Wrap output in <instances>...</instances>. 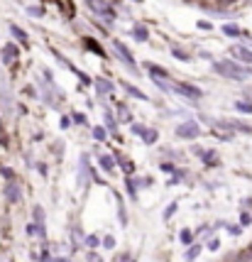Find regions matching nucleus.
I'll return each instance as SVG.
<instances>
[{
	"label": "nucleus",
	"mask_w": 252,
	"mask_h": 262,
	"mask_svg": "<svg viewBox=\"0 0 252 262\" xmlns=\"http://www.w3.org/2000/svg\"><path fill=\"white\" fill-rule=\"evenodd\" d=\"M213 71L215 74H221L225 79H233V81H245V79H250L252 76V69L250 67H245L242 61H233V59H221V61H215L213 64Z\"/></svg>",
	"instance_id": "nucleus-1"
},
{
	"label": "nucleus",
	"mask_w": 252,
	"mask_h": 262,
	"mask_svg": "<svg viewBox=\"0 0 252 262\" xmlns=\"http://www.w3.org/2000/svg\"><path fill=\"white\" fill-rule=\"evenodd\" d=\"M113 52H115V54H118V59H120V61L127 67V71H130V74H140V69L135 67V56L130 54V49H127L123 42H113Z\"/></svg>",
	"instance_id": "nucleus-2"
},
{
	"label": "nucleus",
	"mask_w": 252,
	"mask_h": 262,
	"mask_svg": "<svg viewBox=\"0 0 252 262\" xmlns=\"http://www.w3.org/2000/svg\"><path fill=\"white\" fill-rule=\"evenodd\" d=\"M201 135V125L194 123V120H186V123L176 125V138L182 140H194Z\"/></svg>",
	"instance_id": "nucleus-3"
},
{
	"label": "nucleus",
	"mask_w": 252,
	"mask_h": 262,
	"mask_svg": "<svg viewBox=\"0 0 252 262\" xmlns=\"http://www.w3.org/2000/svg\"><path fill=\"white\" fill-rule=\"evenodd\" d=\"M171 91H176L179 96H186V98H201V88L196 86H189V83H176V86H171Z\"/></svg>",
	"instance_id": "nucleus-4"
},
{
	"label": "nucleus",
	"mask_w": 252,
	"mask_h": 262,
	"mask_svg": "<svg viewBox=\"0 0 252 262\" xmlns=\"http://www.w3.org/2000/svg\"><path fill=\"white\" fill-rule=\"evenodd\" d=\"M20 199H22V191H20L17 181H10V184L5 186V201H10V204H17Z\"/></svg>",
	"instance_id": "nucleus-5"
},
{
	"label": "nucleus",
	"mask_w": 252,
	"mask_h": 262,
	"mask_svg": "<svg viewBox=\"0 0 252 262\" xmlns=\"http://www.w3.org/2000/svg\"><path fill=\"white\" fill-rule=\"evenodd\" d=\"M233 54L238 56L242 64H252V49H247V47H242V44H235V47H233Z\"/></svg>",
	"instance_id": "nucleus-6"
},
{
	"label": "nucleus",
	"mask_w": 252,
	"mask_h": 262,
	"mask_svg": "<svg viewBox=\"0 0 252 262\" xmlns=\"http://www.w3.org/2000/svg\"><path fill=\"white\" fill-rule=\"evenodd\" d=\"M17 47L15 44H5V49H3V61L5 64H13V61H17Z\"/></svg>",
	"instance_id": "nucleus-7"
},
{
	"label": "nucleus",
	"mask_w": 252,
	"mask_h": 262,
	"mask_svg": "<svg viewBox=\"0 0 252 262\" xmlns=\"http://www.w3.org/2000/svg\"><path fill=\"white\" fill-rule=\"evenodd\" d=\"M10 32H13V37H15L17 42H22V44H27V42H29L27 32H25L22 27H17V25H13V22H10Z\"/></svg>",
	"instance_id": "nucleus-8"
},
{
	"label": "nucleus",
	"mask_w": 252,
	"mask_h": 262,
	"mask_svg": "<svg viewBox=\"0 0 252 262\" xmlns=\"http://www.w3.org/2000/svg\"><path fill=\"white\" fill-rule=\"evenodd\" d=\"M123 91H125V93H130L132 98H140V101H147V96L142 93L140 88H135L132 83H127V81H123Z\"/></svg>",
	"instance_id": "nucleus-9"
},
{
	"label": "nucleus",
	"mask_w": 252,
	"mask_h": 262,
	"mask_svg": "<svg viewBox=\"0 0 252 262\" xmlns=\"http://www.w3.org/2000/svg\"><path fill=\"white\" fill-rule=\"evenodd\" d=\"M96 91H98L100 96H105V93L113 91V83L108 81V79H96Z\"/></svg>",
	"instance_id": "nucleus-10"
},
{
	"label": "nucleus",
	"mask_w": 252,
	"mask_h": 262,
	"mask_svg": "<svg viewBox=\"0 0 252 262\" xmlns=\"http://www.w3.org/2000/svg\"><path fill=\"white\" fill-rule=\"evenodd\" d=\"M132 37H135L137 42H147V40H150V32H147V27H145V25H137V27L132 29Z\"/></svg>",
	"instance_id": "nucleus-11"
},
{
	"label": "nucleus",
	"mask_w": 252,
	"mask_h": 262,
	"mask_svg": "<svg viewBox=\"0 0 252 262\" xmlns=\"http://www.w3.org/2000/svg\"><path fill=\"white\" fill-rule=\"evenodd\" d=\"M84 44H86V47H88V49H91V52H93V54L105 56V52H103V47H98V42H96V40H91V37H86V40H84Z\"/></svg>",
	"instance_id": "nucleus-12"
},
{
	"label": "nucleus",
	"mask_w": 252,
	"mask_h": 262,
	"mask_svg": "<svg viewBox=\"0 0 252 262\" xmlns=\"http://www.w3.org/2000/svg\"><path fill=\"white\" fill-rule=\"evenodd\" d=\"M98 162H100V167H103L105 172H113V169H115V159H113L111 154H100Z\"/></svg>",
	"instance_id": "nucleus-13"
},
{
	"label": "nucleus",
	"mask_w": 252,
	"mask_h": 262,
	"mask_svg": "<svg viewBox=\"0 0 252 262\" xmlns=\"http://www.w3.org/2000/svg\"><path fill=\"white\" fill-rule=\"evenodd\" d=\"M147 69H150V76H152V79H169V74L164 69H159V67H152V64H150Z\"/></svg>",
	"instance_id": "nucleus-14"
},
{
	"label": "nucleus",
	"mask_w": 252,
	"mask_h": 262,
	"mask_svg": "<svg viewBox=\"0 0 252 262\" xmlns=\"http://www.w3.org/2000/svg\"><path fill=\"white\" fill-rule=\"evenodd\" d=\"M223 32L228 37H242V29L238 25H223Z\"/></svg>",
	"instance_id": "nucleus-15"
},
{
	"label": "nucleus",
	"mask_w": 252,
	"mask_h": 262,
	"mask_svg": "<svg viewBox=\"0 0 252 262\" xmlns=\"http://www.w3.org/2000/svg\"><path fill=\"white\" fill-rule=\"evenodd\" d=\"M142 140H145V145H154V142H157V130H147V127H145Z\"/></svg>",
	"instance_id": "nucleus-16"
},
{
	"label": "nucleus",
	"mask_w": 252,
	"mask_h": 262,
	"mask_svg": "<svg viewBox=\"0 0 252 262\" xmlns=\"http://www.w3.org/2000/svg\"><path fill=\"white\" fill-rule=\"evenodd\" d=\"M198 255H201V245H194V248H189V252L184 255V260H186V262H194Z\"/></svg>",
	"instance_id": "nucleus-17"
},
{
	"label": "nucleus",
	"mask_w": 252,
	"mask_h": 262,
	"mask_svg": "<svg viewBox=\"0 0 252 262\" xmlns=\"http://www.w3.org/2000/svg\"><path fill=\"white\" fill-rule=\"evenodd\" d=\"M179 240H182L184 245H191V243H194V233H191L189 228H184L182 233H179Z\"/></svg>",
	"instance_id": "nucleus-18"
},
{
	"label": "nucleus",
	"mask_w": 252,
	"mask_h": 262,
	"mask_svg": "<svg viewBox=\"0 0 252 262\" xmlns=\"http://www.w3.org/2000/svg\"><path fill=\"white\" fill-rule=\"evenodd\" d=\"M118 162H120V167H123V172H125V174H132V172H135V165H132L130 159H123V157H118Z\"/></svg>",
	"instance_id": "nucleus-19"
},
{
	"label": "nucleus",
	"mask_w": 252,
	"mask_h": 262,
	"mask_svg": "<svg viewBox=\"0 0 252 262\" xmlns=\"http://www.w3.org/2000/svg\"><path fill=\"white\" fill-rule=\"evenodd\" d=\"M93 138L98 140V142H105V138H108V130H105V127H93Z\"/></svg>",
	"instance_id": "nucleus-20"
},
{
	"label": "nucleus",
	"mask_w": 252,
	"mask_h": 262,
	"mask_svg": "<svg viewBox=\"0 0 252 262\" xmlns=\"http://www.w3.org/2000/svg\"><path fill=\"white\" fill-rule=\"evenodd\" d=\"M235 111H240V113H252V103H247V101H238V103H235Z\"/></svg>",
	"instance_id": "nucleus-21"
},
{
	"label": "nucleus",
	"mask_w": 252,
	"mask_h": 262,
	"mask_svg": "<svg viewBox=\"0 0 252 262\" xmlns=\"http://www.w3.org/2000/svg\"><path fill=\"white\" fill-rule=\"evenodd\" d=\"M118 201H120V206H118V218H120V223L125 225L127 223V213H125V206H123V199L118 196Z\"/></svg>",
	"instance_id": "nucleus-22"
},
{
	"label": "nucleus",
	"mask_w": 252,
	"mask_h": 262,
	"mask_svg": "<svg viewBox=\"0 0 252 262\" xmlns=\"http://www.w3.org/2000/svg\"><path fill=\"white\" fill-rule=\"evenodd\" d=\"M201 154H203V159H206L210 167L218 165V157H215V152H201Z\"/></svg>",
	"instance_id": "nucleus-23"
},
{
	"label": "nucleus",
	"mask_w": 252,
	"mask_h": 262,
	"mask_svg": "<svg viewBox=\"0 0 252 262\" xmlns=\"http://www.w3.org/2000/svg\"><path fill=\"white\" fill-rule=\"evenodd\" d=\"M86 245H88V248H98L100 238H98V235H88V238H86Z\"/></svg>",
	"instance_id": "nucleus-24"
},
{
	"label": "nucleus",
	"mask_w": 252,
	"mask_h": 262,
	"mask_svg": "<svg viewBox=\"0 0 252 262\" xmlns=\"http://www.w3.org/2000/svg\"><path fill=\"white\" fill-rule=\"evenodd\" d=\"M238 260H240V262H252V248H250V250H242Z\"/></svg>",
	"instance_id": "nucleus-25"
},
{
	"label": "nucleus",
	"mask_w": 252,
	"mask_h": 262,
	"mask_svg": "<svg viewBox=\"0 0 252 262\" xmlns=\"http://www.w3.org/2000/svg\"><path fill=\"white\" fill-rule=\"evenodd\" d=\"M171 54L176 56V59H182V61H189V54H186V52H182V49H171Z\"/></svg>",
	"instance_id": "nucleus-26"
},
{
	"label": "nucleus",
	"mask_w": 252,
	"mask_h": 262,
	"mask_svg": "<svg viewBox=\"0 0 252 262\" xmlns=\"http://www.w3.org/2000/svg\"><path fill=\"white\" fill-rule=\"evenodd\" d=\"M29 15H34V17H42L44 15V8H27Z\"/></svg>",
	"instance_id": "nucleus-27"
},
{
	"label": "nucleus",
	"mask_w": 252,
	"mask_h": 262,
	"mask_svg": "<svg viewBox=\"0 0 252 262\" xmlns=\"http://www.w3.org/2000/svg\"><path fill=\"white\" fill-rule=\"evenodd\" d=\"M105 120H108V127H111V130H115V125H118V123H115V118H113L111 111L105 113Z\"/></svg>",
	"instance_id": "nucleus-28"
},
{
	"label": "nucleus",
	"mask_w": 252,
	"mask_h": 262,
	"mask_svg": "<svg viewBox=\"0 0 252 262\" xmlns=\"http://www.w3.org/2000/svg\"><path fill=\"white\" fill-rule=\"evenodd\" d=\"M174 213H176V204H169V208L164 211V218H171Z\"/></svg>",
	"instance_id": "nucleus-29"
},
{
	"label": "nucleus",
	"mask_w": 252,
	"mask_h": 262,
	"mask_svg": "<svg viewBox=\"0 0 252 262\" xmlns=\"http://www.w3.org/2000/svg\"><path fill=\"white\" fill-rule=\"evenodd\" d=\"M69 125H71V118H66V115H61V120H59V127H61V130H66Z\"/></svg>",
	"instance_id": "nucleus-30"
},
{
	"label": "nucleus",
	"mask_w": 252,
	"mask_h": 262,
	"mask_svg": "<svg viewBox=\"0 0 252 262\" xmlns=\"http://www.w3.org/2000/svg\"><path fill=\"white\" fill-rule=\"evenodd\" d=\"M250 223H252L250 213H242V216H240V225H250Z\"/></svg>",
	"instance_id": "nucleus-31"
},
{
	"label": "nucleus",
	"mask_w": 252,
	"mask_h": 262,
	"mask_svg": "<svg viewBox=\"0 0 252 262\" xmlns=\"http://www.w3.org/2000/svg\"><path fill=\"white\" fill-rule=\"evenodd\" d=\"M118 111H120V118H125V120H130V111H127V108L123 106V103L118 106Z\"/></svg>",
	"instance_id": "nucleus-32"
},
{
	"label": "nucleus",
	"mask_w": 252,
	"mask_h": 262,
	"mask_svg": "<svg viewBox=\"0 0 252 262\" xmlns=\"http://www.w3.org/2000/svg\"><path fill=\"white\" fill-rule=\"evenodd\" d=\"M71 118H74L76 123H81V125H86V123H88V120H86V115H81V113H74Z\"/></svg>",
	"instance_id": "nucleus-33"
},
{
	"label": "nucleus",
	"mask_w": 252,
	"mask_h": 262,
	"mask_svg": "<svg viewBox=\"0 0 252 262\" xmlns=\"http://www.w3.org/2000/svg\"><path fill=\"white\" fill-rule=\"evenodd\" d=\"M103 245H105L108 250H113V248H115V238H111V235H108V238L103 240Z\"/></svg>",
	"instance_id": "nucleus-34"
},
{
	"label": "nucleus",
	"mask_w": 252,
	"mask_h": 262,
	"mask_svg": "<svg viewBox=\"0 0 252 262\" xmlns=\"http://www.w3.org/2000/svg\"><path fill=\"white\" fill-rule=\"evenodd\" d=\"M132 133H135V135H142V133H145V125H132Z\"/></svg>",
	"instance_id": "nucleus-35"
},
{
	"label": "nucleus",
	"mask_w": 252,
	"mask_h": 262,
	"mask_svg": "<svg viewBox=\"0 0 252 262\" xmlns=\"http://www.w3.org/2000/svg\"><path fill=\"white\" fill-rule=\"evenodd\" d=\"M3 177H8V179L13 181V179H15V174H13V169H5V167H3Z\"/></svg>",
	"instance_id": "nucleus-36"
},
{
	"label": "nucleus",
	"mask_w": 252,
	"mask_h": 262,
	"mask_svg": "<svg viewBox=\"0 0 252 262\" xmlns=\"http://www.w3.org/2000/svg\"><path fill=\"white\" fill-rule=\"evenodd\" d=\"M198 27H201V29H210L213 25H210L208 20H201V22H198Z\"/></svg>",
	"instance_id": "nucleus-37"
},
{
	"label": "nucleus",
	"mask_w": 252,
	"mask_h": 262,
	"mask_svg": "<svg viewBox=\"0 0 252 262\" xmlns=\"http://www.w3.org/2000/svg\"><path fill=\"white\" fill-rule=\"evenodd\" d=\"M221 248V243H218V240H210L208 243V250H218Z\"/></svg>",
	"instance_id": "nucleus-38"
},
{
	"label": "nucleus",
	"mask_w": 252,
	"mask_h": 262,
	"mask_svg": "<svg viewBox=\"0 0 252 262\" xmlns=\"http://www.w3.org/2000/svg\"><path fill=\"white\" fill-rule=\"evenodd\" d=\"M88 262H100V257L96 255V252H91V255H88Z\"/></svg>",
	"instance_id": "nucleus-39"
},
{
	"label": "nucleus",
	"mask_w": 252,
	"mask_h": 262,
	"mask_svg": "<svg viewBox=\"0 0 252 262\" xmlns=\"http://www.w3.org/2000/svg\"><path fill=\"white\" fill-rule=\"evenodd\" d=\"M54 262H71V260H61V257H59V260H54Z\"/></svg>",
	"instance_id": "nucleus-40"
},
{
	"label": "nucleus",
	"mask_w": 252,
	"mask_h": 262,
	"mask_svg": "<svg viewBox=\"0 0 252 262\" xmlns=\"http://www.w3.org/2000/svg\"><path fill=\"white\" fill-rule=\"evenodd\" d=\"M221 3H233V0H221Z\"/></svg>",
	"instance_id": "nucleus-41"
},
{
	"label": "nucleus",
	"mask_w": 252,
	"mask_h": 262,
	"mask_svg": "<svg viewBox=\"0 0 252 262\" xmlns=\"http://www.w3.org/2000/svg\"><path fill=\"white\" fill-rule=\"evenodd\" d=\"M0 130H3V127H0Z\"/></svg>",
	"instance_id": "nucleus-42"
},
{
	"label": "nucleus",
	"mask_w": 252,
	"mask_h": 262,
	"mask_svg": "<svg viewBox=\"0 0 252 262\" xmlns=\"http://www.w3.org/2000/svg\"><path fill=\"white\" fill-rule=\"evenodd\" d=\"M250 248H252V245H250Z\"/></svg>",
	"instance_id": "nucleus-43"
}]
</instances>
